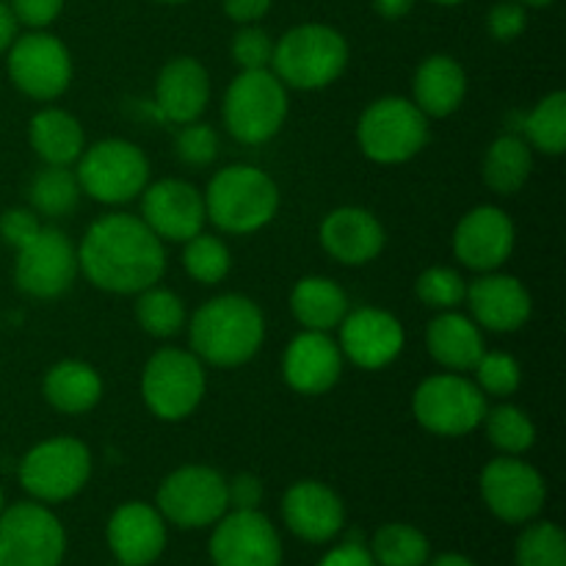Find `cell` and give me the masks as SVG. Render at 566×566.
Here are the masks:
<instances>
[{"label": "cell", "instance_id": "obj_26", "mask_svg": "<svg viewBox=\"0 0 566 566\" xmlns=\"http://www.w3.org/2000/svg\"><path fill=\"white\" fill-rule=\"evenodd\" d=\"M468 94V75L451 55H429L420 61L412 81V103L429 119H446L457 114Z\"/></svg>", "mask_w": 566, "mask_h": 566}, {"label": "cell", "instance_id": "obj_21", "mask_svg": "<svg viewBox=\"0 0 566 566\" xmlns=\"http://www.w3.org/2000/svg\"><path fill=\"white\" fill-rule=\"evenodd\" d=\"M282 376L287 387L302 396H324L340 381L343 352L329 332H298L282 357Z\"/></svg>", "mask_w": 566, "mask_h": 566}, {"label": "cell", "instance_id": "obj_23", "mask_svg": "<svg viewBox=\"0 0 566 566\" xmlns=\"http://www.w3.org/2000/svg\"><path fill=\"white\" fill-rule=\"evenodd\" d=\"M321 247L343 265H368L385 252L387 232L381 221L365 208H335L321 221Z\"/></svg>", "mask_w": 566, "mask_h": 566}, {"label": "cell", "instance_id": "obj_47", "mask_svg": "<svg viewBox=\"0 0 566 566\" xmlns=\"http://www.w3.org/2000/svg\"><path fill=\"white\" fill-rule=\"evenodd\" d=\"M318 566H376V562L368 547L359 545V542H346V545L326 553Z\"/></svg>", "mask_w": 566, "mask_h": 566}, {"label": "cell", "instance_id": "obj_11", "mask_svg": "<svg viewBox=\"0 0 566 566\" xmlns=\"http://www.w3.org/2000/svg\"><path fill=\"white\" fill-rule=\"evenodd\" d=\"M64 525L44 503H14L0 512V566H61Z\"/></svg>", "mask_w": 566, "mask_h": 566}, {"label": "cell", "instance_id": "obj_17", "mask_svg": "<svg viewBox=\"0 0 566 566\" xmlns=\"http://www.w3.org/2000/svg\"><path fill=\"white\" fill-rule=\"evenodd\" d=\"M142 221L164 243H186L199 235L208 221L205 197L191 182L166 177L142 191Z\"/></svg>", "mask_w": 566, "mask_h": 566}, {"label": "cell", "instance_id": "obj_15", "mask_svg": "<svg viewBox=\"0 0 566 566\" xmlns=\"http://www.w3.org/2000/svg\"><path fill=\"white\" fill-rule=\"evenodd\" d=\"M481 497L497 520L523 525L545 509L547 484L534 464L520 457H497L481 473Z\"/></svg>", "mask_w": 566, "mask_h": 566}, {"label": "cell", "instance_id": "obj_46", "mask_svg": "<svg viewBox=\"0 0 566 566\" xmlns=\"http://www.w3.org/2000/svg\"><path fill=\"white\" fill-rule=\"evenodd\" d=\"M227 497L232 509H258L263 501V481L252 473H241L232 481H227Z\"/></svg>", "mask_w": 566, "mask_h": 566}, {"label": "cell", "instance_id": "obj_51", "mask_svg": "<svg viewBox=\"0 0 566 566\" xmlns=\"http://www.w3.org/2000/svg\"><path fill=\"white\" fill-rule=\"evenodd\" d=\"M426 566H475L470 562L468 556H459V553H442V556H437L434 562H429Z\"/></svg>", "mask_w": 566, "mask_h": 566}, {"label": "cell", "instance_id": "obj_53", "mask_svg": "<svg viewBox=\"0 0 566 566\" xmlns=\"http://www.w3.org/2000/svg\"><path fill=\"white\" fill-rule=\"evenodd\" d=\"M431 3H440V6H457V3H462V0H431Z\"/></svg>", "mask_w": 566, "mask_h": 566}, {"label": "cell", "instance_id": "obj_39", "mask_svg": "<svg viewBox=\"0 0 566 566\" xmlns=\"http://www.w3.org/2000/svg\"><path fill=\"white\" fill-rule=\"evenodd\" d=\"M415 293H418L420 302L429 310L437 313H448V310H457L464 302V293H468V282L462 280L457 269H448V265H434V269H426L423 274L415 282Z\"/></svg>", "mask_w": 566, "mask_h": 566}, {"label": "cell", "instance_id": "obj_22", "mask_svg": "<svg viewBox=\"0 0 566 566\" xmlns=\"http://www.w3.org/2000/svg\"><path fill=\"white\" fill-rule=\"evenodd\" d=\"M282 517L298 539L324 545L346 525V506L332 486L321 481H296L282 497Z\"/></svg>", "mask_w": 566, "mask_h": 566}, {"label": "cell", "instance_id": "obj_48", "mask_svg": "<svg viewBox=\"0 0 566 566\" xmlns=\"http://www.w3.org/2000/svg\"><path fill=\"white\" fill-rule=\"evenodd\" d=\"M271 9V0H224V11L232 22L241 25H254L263 20Z\"/></svg>", "mask_w": 566, "mask_h": 566}, {"label": "cell", "instance_id": "obj_24", "mask_svg": "<svg viewBox=\"0 0 566 566\" xmlns=\"http://www.w3.org/2000/svg\"><path fill=\"white\" fill-rule=\"evenodd\" d=\"M108 547L122 566H149L166 551V520L142 501L122 503L108 520Z\"/></svg>", "mask_w": 566, "mask_h": 566}, {"label": "cell", "instance_id": "obj_32", "mask_svg": "<svg viewBox=\"0 0 566 566\" xmlns=\"http://www.w3.org/2000/svg\"><path fill=\"white\" fill-rule=\"evenodd\" d=\"M81 182L70 166H44L28 186V205L44 219H64L81 202Z\"/></svg>", "mask_w": 566, "mask_h": 566}, {"label": "cell", "instance_id": "obj_7", "mask_svg": "<svg viewBox=\"0 0 566 566\" xmlns=\"http://www.w3.org/2000/svg\"><path fill=\"white\" fill-rule=\"evenodd\" d=\"M208 376L202 359L182 348H160L142 374V398L149 412L166 423L191 418L205 398Z\"/></svg>", "mask_w": 566, "mask_h": 566}, {"label": "cell", "instance_id": "obj_5", "mask_svg": "<svg viewBox=\"0 0 566 566\" xmlns=\"http://www.w3.org/2000/svg\"><path fill=\"white\" fill-rule=\"evenodd\" d=\"M221 116L235 142H271L287 119V86L271 70H241L227 86Z\"/></svg>", "mask_w": 566, "mask_h": 566}, {"label": "cell", "instance_id": "obj_56", "mask_svg": "<svg viewBox=\"0 0 566 566\" xmlns=\"http://www.w3.org/2000/svg\"><path fill=\"white\" fill-rule=\"evenodd\" d=\"M119 566H122V564H119Z\"/></svg>", "mask_w": 566, "mask_h": 566}, {"label": "cell", "instance_id": "obj_29", "mask_svg": "<svg viewBox=\"0 0 566 566\" xmlns=\"http://www.w3.org/2000/svg\"><path fill=\"white\" fill-rule=\"evenodd\" d=\"M28 142L31 149L48 166H72L86 149L83 127L70 111L44 108L28 122Z\"/></svg>", "mask_w": 566, "mask_h": 566}, {"label": "cell", "instance_id": "obj_31", "mask_svg": "<svg viewBox=\"0 0 566 566\" xmlns=\"http://www.w3.org/2000/svg\"><path fill=\"white\" fill-rule=\"evenodd\" d=\"M531 171H534V153H531L528 142L517 133L497 136L486 149L484 166H481L486 188H492L501 197L517 193L528 182Z\"/></svg>", "mask_w": 566, "mask_h": 566}, {"label": "cell", "instance_id": "obj_4", "mask_svg": "<svg viewBox=\"0 0 566 566\" xmlns=\"http://www.w3.org/2000/svg\"><path fill=\"white\" fill-rule=\"evenodd\" d=\"M348 66V42L340 31L318 22L296 25L274 44L269 70L285 86L318 92L332 86Z\"/></svg>", "mask_w": 566, "mask_h": 566}, {"label": "cell", "instance_id": "obj_27", "mask_svg": "<svg viewBox=\"0 0 566 566\" xmlns=\"http://www.w3.org/2000/svg\"><path fill=\"white\" fill-rule=\"evenodd\" d=\"M426 348H429L431 359L451 374L473 370L481 354L486 352L481 326L470 315L457 313V310L440 313L426 326Z\"/></svg>", "mask_w": 566, "mask_h": 566}, {"label": "cell", "instance_id": "obj_49", "mask_svg": "<svg viewBox=\"0 0 566 566\" xmlns=\"http://www.w3.org/2000/svg\"><path fill=\"white\" fill-rule=\"evenodd\" d=\"M374 6L385 20H401L412 11L415 0H374Z\"/></svg>", "mask_w": 566, "mask_h": 566}, {"label": "cell", "instance_id": "obj_33", "mask_svg": "<svg viewBox=\"0 0 566 566\" xmlns=\"http://www.w3.org/2000/svg\"><path fill=\"white\" fill-rule=\"evenodd\" d=\"M520 130L528 147L545 155H564L566 149V94L553 92L520 119Z\"/></svg>", "mask_w": 566, "mask_h": 566}, {"label": "cell", "instance_id": "obj_8", "mask_svg": "<svg viewBox=\"0 0 566 566\" xmlns=\"http://www.w3.org/2000/svg\"><path fill=\"white\" fill-rule=\"evenodd\" d=\"M81 191L103 205H125L149 186V160L138 144L105 138L83 149L75 169Z\"/></svg>", "mask_w": 566, "mask_h": 566}, {"label": "cell", "instance_id": "obj_43", "mask_svg": "<svg viewBox=\"0 0 566 566\" xmlns=\"http://www.w3.org/2000/svg\"><path fill=\"white\" fill-rule=\"evenodd\" d=\"M42 230V221L31 208H9L0 216V238L9 243L11 249H22L33 235Z\"/></svg>", "mask_w": 566, "mask_h": 566}, {"label": "cell", "instance_id": "obj_40", "mask_svg": "<svg viewBox=\"0 0 566 566\" xmlns=\"http://www.w3.org/2000/svg\"><path fill=\"white\" fill-rule=\"evenodd\" d=\"M473 370L475 387H479L484 396L509 398L520 390V385H523V370H520V363L512 354L484 352Z\"/></svg>", "mask_w": 566, "mask_h": 566}, {"label": "cell", "instance_id": "obj_1", "mask_svg": "<svg viewBox=\"0 0 566 566\" xmlns=\"http://www.w3.org/2000/svg\"><path fill=\"white\" fill-rule=\"evenodd\" d=\"M77 269L97 291L136 296L160 282L166 271V249L142 216L108 213L83 235Z\"/></svg>", "mask_w": 566, "mask_h": 566}, {"label": "cell", "instance_id": "obj_3", "mask_svg": "<svg viewBox=\"0 0 566 566\" xmlns=\"http://www.w3.org/2000/svg\"><path fill=\"white\" fill-rule=\"evenodd\" d=\"M205 213L221 232L252 235L269 227L280 210V188L258 166L235 164L216 171L208 182Z\"/></svg>", "mask_w": 566, "mask_h": 566}, {"label": "cell", "instance_id": "obj_38", "mask_svg": "<svg viewBox=\"0 0 566 566\" xmlns=\"http://www.w3.org/2000/svg\"><path fill=\"white\" fill-rule=\"evenodd\" d=\"M517 566H566V536L556 523H534L514 547Z\"/></svg>", "mask_w": 566, "mask_h": 566}, {"label": "cell", "instance_id": "obj_52", "mask_svg": "<svg viewBox=\"0 0 566 566\" xmlns=\"http://www.w3.org/2000/svg\"><path fill=\"white\" fill-rule=\"evenodd\" d=\"M523 6H536V9H542V6H551L553 0H520Z\"/></svg>", "mask_w": 566, "mask_h": 566}, {"label": "cell", "instance_id": "obj_18", "mask_svg": "<svg viewBox=\"0 0 566 566\" xmlns=\"http://www.w3.org/2000/svg\"><path fill=\"white\" fill-rule=\"evenodd\" d=\"M340 352L363 370H381L396 363L403 352V326L396 315L379 307L348 310L340 321Z\"/></svg>", "mask_w": 566, "mask_h": 566}, {"label": "cell", "instance_id": "obj_14", "mask_svg": "<svg viewBox=\"0 0 566 566\" xmlns=\"http://www.w3.org/2000/svg\"><path fill=\"white\" fill-rule=\"evenodd\" d=\"M77 249L66 238V232L42 227L28 241L17 249L14 260V282L22 293L33 298H59L72 287L77 276Z\"/></svg>", "mask_w": 566, "mask_h": 566}, {"label": "cell", "instance_id": "obj_41", "mask_svg": "<svg viewBox=\"0 0 566 566\" xmlns=\"http://www.w3.org/2000/svg\"><path fill=\"white\" fill-rule=\"evenodd\" d=\"M175 153L182 166L205 169V166H210L219 158V136H216L213 127L205 125V122H188V125H182V130L177 133Z\"/></svg>", "mask_w": 566, "mask_h": 566}, {"label": "cell", "instance_id": "obj_25", "mask_svg": "<svg viewBox=\"0 0 566 566\" xmlns=\"http://www.w3.org/2000/svg\"><path fill=\"white\" fill-rule=\"evenodd\" d=\"M210 103V75L197 59L180 55L164 64L155 81V111L160 119L188 125L205 114Z\"/></svg>", "mask_w": 566, "mask_h": 566}, {"label": "cell", "instance_id": "obj_16", "mask_svg": "<svg viewBox=\"0 0 566 566\" xmlns=\"http://www.w3.org/2000/svg\"><path fill=\"white\" fill-rule=\"evenodd\" d=\"M210 558L216 566H282L280 534L258 509H232L216 523Z\"/></svg>", "mask_w": 566, "mask_h": 566}, {"label": "cell", "instance_id": "obj_19", "mask_svg": "<svg viewBox=\"0 0 566 566\" xmlns=\"http://www.w3.org/2000/svg\"><path fill=\"white\" fill-rule=\"evenodd\" d=\"M514 221L495 205H479L453 230V254L470 271H497L514 252Z\"/></svg>", "mask_w": 566, "mask_h": 566}, {"label": "cell", "instance_id": "obj_37", "mask_svg": "<svg viewBox=\"0 0 566 566\" xmlns=\"http://www.w3.org/2000/svg\"><path fill=\"white\" fill-rule=\"evenodd\" d=\"M182 269L199 285H219L232 269V254L221 238L199 232L182 243Z\"/></svg>", "mask_w": 566, "mask_h": 566}, {"label": "cell", "instance_id": "obj_42", "mask_svg": "<svg viewBox=\"0 0 566 566\" xmlns=\"http://www.w3.org/2000/svg\"><path fill=\"white\" fill-rule=\"evenodd\" d=\"M232 61L241 70H269L271 55H274V42L269 33L258 25H247L232 36Z\"/></svg>", "mask_w": 566, "mask_h": 566}, {"label": "cell", "instance_id": "obj_35", "mask_svg": "<svg viewBox=\"0 0 566 566\" xmlns=\"http://www.w3.org/2000/svg\"><path fill=\"white\" fill-rule=\"evenodd\" d=\"M136 296V321L149 337L166 340V337L180 335L182 326L188 324L186 304L177 293L153 285Z\"/></svg>", "mask_w": 566, "mask_h": 566}, {"label": "cell", "instance_id": "obj_9", "mask_svg": "<svg viewBox=\"0 0 566 566\" xmlns=\"http://www.w3.org/2000/svg\"><path fill=\"white\" fill-rule=\"evenodd\" d=\"M92 479V453L75 437H50L22 457L20 484L33 501L64 503Z\"/></svg>", "mask_w": 566, "mask_h": 566}, {"label": "cell", "instance_id": "obj_6", "mask_svg": "<svg viewBox=\"0 0 566 566\" xmlns=\"http://www.w3.org/2000/svg\"><path fill=\"white\" fill-rule=\"evenodd\" d=\"M429 136V116L407 97H379L357 122V144L374 164H407L423 153Z\"/></svg>", "mask_w": 566, "mask_h": 566}, {"label": "cell", "instance_id": "obj_55", "mask_svg": "<svg viewBox=\"0 0 566 566\" xmlns=\"http://www.w3.org/2000/svg\"><path fill=\"white\" fill-rule=\"evenodd\" d=\"M160 3H182V0H160Z\"/></svg>", "mask_w": 566, "mask_h": 566}, {"label": "cell", "instance_id": "obj_10", "mask_svg": "<svg viewBox=\"0 0 566 566\" xmlns=\"http://www.w3.org/2000/svg\"><path fill=\"white\" fill-rule=\"evenodd\" d=\"M412 415L434 437H468L484 423L486 396L459 374H437L420 381Z\"/></svg>", "mask_w": 566, "mask_h": 566}, {"label": "cell", "instance_id": "obj_36", "mask_svg": "<svg viewBox=\"0 0 566 566\" xmlns=\"http://www.w3.org/2000/svg\"><path fill=\"white\" fill-rule=\"evenodd\" d=\"M486 437L503 457H523L536 442V426L528 415L514 403H501L495 409H486L484 415Z\"/></svg>", "mask_w": 566, "mask_h": 566}, {"label": "cell", "instance_id": "obj_2", "mask_svg": "<svg viewBox=\"0 0 566 566\" xmlns=\"http://www.w3.org/2000/svg\"><path fill=\"white\" fill-rule=\"evenodd\" d=\"M188 337L202 363L213 368H241L265 340L263 310L241 293H224L191 315Z\"/></svg>", "mask_w": 566, "mask_h": 566}, {"label": "cell", "instance_id": "obj_20", "mask_svg": "<svg viewBox=\"0 0 566 566\" xmlns=\"http://www.w3.org/2000/svg\"><path fill=\"white\" fill-rule=\"evenodd\" d=\"M464 302L470 307V318L481 329L501 332V335L523 329L534 310L528 287L517 276L501 274V271H486L479 280L470 282Z\"/></svg>", "mask_w": 566, "mask_h": 566}, {"label": "cell", "instance_id": "obj_50", "mask_svg": "<svg viewBox=\"0 0 566 566\" xmlns=\"http://www.w3.org/2000/svg\"><path fill=\"white\" fill-rule=\"evenodd\" d=\"M14 39H17V17L11 14L9 6L0 3V53L11 48Z\"/></svg>", "mask_w": 566, "mask_h": 566}, {"label": "cell", "instance_id": "obj_13", "mask_svg": "<svg viewBox=\"0 0 566 566\" xmlns=\"http://www.w3.org/2000/svg\"><path fill=\"white\" fill-rule=\"evenodd\" d=\"M9 77L25 97L50 103L72 83V55L59 36L44 31L25 33L9 48Z\"/></svg>", "mask_w": 566, "mask_h": 566}, {"label": "cell", "instance_id": "obj_28", "mask_svg": "<svg viewBox=\"0 0 566 566\" xmlns=\"http://www.w3.org/2000/svg\"><path fill=\"white\" fill-rule=\"evenodd\" d=\"M44 398L50 407L61 415H86L103 398V376L81 359H64L55 363L44 374L42 385Z\"/></svg>", "mask_w": 566, "mask_h": 566}, {"label": "cell", "instance_id": "obj_44", "mask_svg": "<svg viewBox=\"0 0 566 566\" xmlns=\"http://www.w3.org/2000/svg\"><path fill=\"white\" fill-rule=\"evenodd\" d=\"M525 25H528V14L523 3H497L486 17V28L497 42H514L525 31Z\"/></svg>", "mask_w": 566, "mask_h": 566}, {"label": "cell", "instance_id": "obj_12", "mask_svg": "<svg viewBox=\"0 0 566 566\" xmlns=\"http://www.w3.org/2000/svg\"><path fill=\"white\" fill-rule=\"evenodd\" d=\"M230 509L227 479L205 464H186L166 475L158 486V512L177 528H208Z\"/></svg>", "mask_w": 566, "mask_h": 566}, {"label": "cell", "instance_id": "obj_30", "mask_svg": "<svg viewBox=\"0 0 566 566\" xmlns=\"http://www.w3.org/2000/svg\"><path fill=\"white\" fill-rule=\"evenodd\" d=\"M291 313L310 332L337 329L348 313V296L329 276H304L291 291Z\"/></svg>", "mask_w": 566, "mask_h": 566}, {"label": "cell", "instance_id": "obj_54", "mask_svg": "<svg viewBox=\"0 0 566 566\" xmlns=\"http://www.w3.org/2000/svg\"><path fill=\"white\" fill-rule=\"evenodd\" d=\"M6 509V497H3V490H0V512Z\"/></svg>", "mask_w": 566, "mask_h": 566}, {"label": "cell", "instance_id": "obj_45", "mask_svg": "<svg viewBox=\"0 0 566 566\" xmlns=\"http://www.w3.org/2000/svg\"><path fill=\"white\" fill-rule=\"evenodd\" d=\"M11 14L17 17V22L28 28H44L61 14L64 9V0H11Z\"/></svg>", "mask_w": 566, "mask_h": 566}, {"label": "cell", "instance_id": "obj_34", "mask_svg": "<svg viewBox=\"0 0 566 566\" xmlns=\"http://www.w3.org/2000/svg\"><path fill=\"white\" fill-rule=\"evenodd\" d=\"M370 556L376 566H426L431 558V545L415 525L390 523L374 534Z\"/></svg>", "mask_w": 566, "mask_h": 566}]
</instances>
